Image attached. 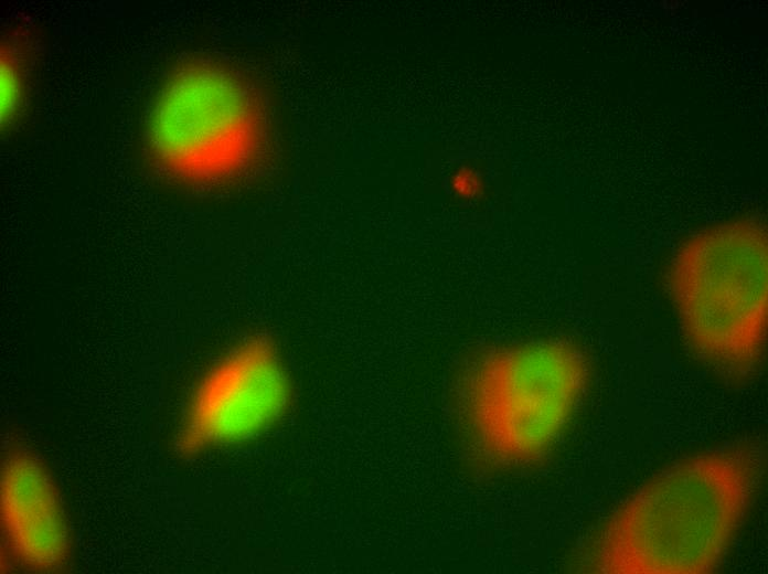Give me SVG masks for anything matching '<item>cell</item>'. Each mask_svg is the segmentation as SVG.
I'll use <instances>...</instances> for the list:
<instances>
[{
    "label": "cell",
    "instance_id": "6",
    "mask_svg": "<svg viewBox=\"0 0 768 574\" xmlns=\"http://www.w3.org/2000/svg\"><path fill=\"white\" fill-rule=\"evenodd\" d=\"M0 521L6 550L23 570H62L72 541L64 506L45 465L25 449H13L0 474Z\"/></svg>",
    "mask_w": 768,
    "mask_h": 574
},
{
    "label": "cell",
    "instance_id": "2",
    "mask_svg": "<svg viewBox=\"0 0 768 574\" xmlns=\"http://www.w3.org/2000/svg\"><path fill=\"white\" fill-rule=\"evenodd\" d=\"M584 351L561 339L498 344L478 353L458 389L478 456L497 467L542 460L564 434L589 382Z\"/></svg>",
    "mask_w": 768,
    "mask_h": 574
},
{
    "label": "cell",
    "instance_id": "8",
    "mask_svg": "<svg viewBox=\"0 0 768 574\" xmlns=\"http://www.w3.org/2000/svg\"><path fill=\"white\" fill-rule=\"evenodd\" d=\"M449 187L456 196L474 200L483 194L484 180L476 169L462 166L452 173Z\"/></svg>",
    "mask_w": 768,
    "mask_h": 574
},
{
    "label": "cell",
    "instance_id": "4",
    "mask_svg": "<svg viewBox=\"0 0 768 574\" xmlns=\"http://www.w3.org/2000/svg\"><path fill=\"white\" fill-rule=\"evenodd\" d=\"M266 135L265 107L252 83L207 60L182 63L164 78L146 125L153 163L195 184L245 172L262 153Z\"/></svg>",
    "mask_w": 768,
    "mask_h": 574
},
{
    "label": "cell",
    "instance_id": "1",
    "mask_svg": "<svg viewBox=\"0 0 768 574\" xmlns=\"http://www.w3.org/2000/svg\"><path fill=\"white\" fill-rule=\"evenodd\" d=\"M761 448L738 443L678 463L640 487L593 545L604 574H702L715 570L762 474Z\"/></svg>",
    "mask_w": 768,
    "mask_h": 574
},
{
    "label": "cell",
    "instance_id": "3",
    "mask_svg": "<svg viewBox=\"0 0 768 574\" xmlns=\"http://www.w3.org/2000/svg\"><path fill=\"white\" fill-rule=\"evenodd\" d=\"M666 277L679 323L693 352L728 374L751 371L767 332L764 227L742 220L694 234L673 255Z\"/></svg>",
    "mask_w": 768,
    "mask_h": 574
},
{
    "label": "cell",
    "instance_id": "7",
    "mask_svg": "<svg viewBox=\"0 0 768 574\" xmlns=\"http://www.w3.org/2000/svg\"><path fill=\"white\" fill-rule=\"evenodd\" d=\"M29 86V63L24 46L6 40L1 46V126L8 128L24 108Z\"/></svg>",
    "mask_w": 768,
    "mask_h": 574
},
{
    "label": "cell",
    "instance_id": "5",
    "mask_svg": "<svg viewBox=\"0 0 768 574\" xmlns=\"http://www.w3.org/2000/svg\"><path fill=\"white\" fill-rule=\"evenodd\" d=\"M292 386L276 344L264 336L245 338L201 376L178 428L175 448L193 457L249 442L286 414Z\"/></svg>",
    "mask_w": 768,
    "mask_h": 574
}]
</instances>
